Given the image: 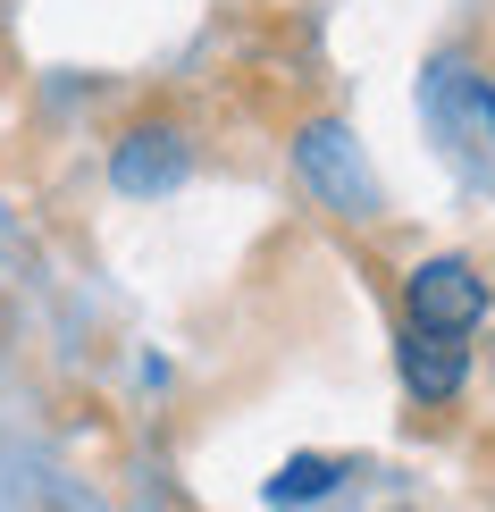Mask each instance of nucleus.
I'll return each mask as SVG.
<instances>
[{"label":"nucleus","instance_id":"obj_1","mask_svg":"<svg viewBox=\"0 0 495 512\" xmlns=\"http://www.w3.org/2000/svg\"><path fill=\"white\" fill-rule=\"evenodd\" d=\"M487 277L479 261H462V252H428V261L403 277V319L412 328H437V336H470L487 319Z\"/></svg>","mask_w":495,"mask_h":512},{"label":"nucleus","instance_id":"obj_3","mask_svg":"<svg viewBox=\"0 0 495 512\" xmlns=\"http://www.w3.org/2000/svg\"><path fill=\"white\" fill-rule=\"evenodd\" d=\"M193 168V143L177 135L168 118H143V126H126L118 135V152H110V177L126 185V194H168Z\"/></svg>","mask_w":495,"mask_h":512},{"label":"nucleus","instance_id":"obj_4","mask_svg":"<svg viewBox=\"0 0 495 512\" xmlns=\"http://www.w3.org/2000/svg\"><path fill=\"white\" fill-rule=\"evenodd\" d=\"M319 487H336V462L303 454V462H286V479H277V496H286V504H303V496H319Z\"/></svg>","mask_w":495,"mask_h":512},{"label":"nucleus","instance_id":"obj_5","mask_svg":"<svg viewBox=\"0 0 495 512\" xmlns=\"http://www.w3.org/2000/svg\"><path fill=\"white\" fill-rule=\"evenodd\" d=\"M487 126H495V93H487Z\"/></svg>","mask_w":495,"mask_h":512},{"label":"nucleus","instance_id":"obj_2","mask_svg":"<svg viewBox=\"0 0 495 512\" xmlns=\"http://www.w3.org/2000/svg\"><path fill=\"white\" fill-rule=\"evenodd\" d=\"M395 378L412 403H454L470 387V336H437V328H395Z\"/></svg>","mask_w":495,"mask_h":512}]
</instances>
